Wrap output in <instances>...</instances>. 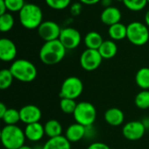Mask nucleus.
Wrapping results in <instances>:
<instances>
[{"label":"nucleus","instance_id":"2f4dec72","mask_svg":"<svg viewBox=\"0 0 149 149\" xmlns=\"http://www.w3.org/2000/svg\"><path fill=\"white\" fill-rule=\"evenodd\" d=\"M83 4L79 2V3H74L71 5L70 7V11L72 13V16H79L83 10Z\"/></svg>","mask_w":149,"mask_h":149},{"label":"nucleus","instance_id":"412c9836","mask_svg":"<svg viewBox=\"0 0 149 149\" xmlns=\"http://www.w3.org/2000/svg\"><path fill=\"white\" fill-rule=\"evenodd\" d=\"M45 135L50 138L61 136L63 133V127L61 123L57 120H49L44 125Z\"/></svg>","mask_w":149,"mask_h":149},{"label":"nucleus","instance_id":"b1692460","mask_svg":"<svg viewBox=\"0 0 149 149\" xmlns=\"http://www.w3.org/2000/svg\"><path fill=\"white\" fill-rule=\"evenodd\" d=\"M1 119L5 125H17L21 121L19 111L14 108H8L5 114Z\"/></svg>","mask_w":149,"mask_h":149},{"label":"nucleus","instance_id":"9d476101","mask_svg":"<svg viewBox=\"0 0 149 149\" xmlns=\"http://www.w3.org/2000/svg\"><path fill=\"white\" fill-rule=\"evenodd\" d=\"M37 30L38 36L45 42H47L58 39L62 29L56 22L52 20H46L43 21Z\"/></svg>","mask_w":149,"mask_h":149},{"label":"nucleus","instance_id":"72a5a7b5","mask_svg":"<svg viewBox=\"0 0 149 149\" xmlns=\"http://www.w3.org/2000/svg\"><path fill=\"white\" fill-rule=\"evenodd\" d=\"M79 1L85 5H94L98 3H100L101 0H79Z\"/></svg>","mask_w":149,"mask_h":149},{"label":"nucleus","instance_id":"e433bc0d","mask_svg":"<svg viewBox=\"0 0 149 149\" xmlns=\"http://www.w3.org/2000/svg\"><path fill=\"white\" fill-rule=\"evenodd\" d=\"M100 3H101V5H102L104 8H107V7L112 6L113 0H101V1H100Z\"/></svg>","mask_w":149,"mask_h":149},{"label":"nucleus","instance_id":"4c0bfd02","mask_svg":"<svg viewBox=\"0 0 149 149\" xmlns=\"http://www.w3.org/2000/svg\"><path fill=\"white\" fill-rule=\"evenodd\" d=\"M141 121H142V123L144 124L145 127H146L147 129H149V118L148 117H146V118H144V119H143V120H141Z\"/></svg>","mask_w":149,"mask_h":149},{"label":"nucleus","instance_id":"a878e982","mask_svg":"<svg viewBox=\"0 0 149 149\" xmlns=\"http://www.w3.org/2000/svg\"><path fill=\"white\" fill-rule=\"evenodd\" d=\"M15 24L14 17L11 13H4L0 15V31L2 32H8L10 31Z\"/></svg>","mask_w":149,"mask_h":149},{"label":"nucleus","instance_id":"4468645a","mask_svg":"<svg viewBox=\"0 0 149 149\" xmlns=\"http://www.w3.org/2000/svg\"><path fill=\"white\" fill-rule=\"evenodd\" d=\"M122 17V14L121 11L119 8L115 7V6H110L107 8H104V10H102L101 14H100V20L101 22L107 25L108 27L120 23Z\"/></svg>","mask_w":149,"mask_h":149},{"label":"nucleus","instance_id":"c85d7f7f","mask_svg":"<svg viewBox=\"0 0 149 149\" xmlns=\"http://www.w3.org/2000/svg\"><path fill=\"white\" fill-rule=\"evenodd\" d=\"M124 5L132 11H141L148 4V0H123Z\"/></svg>","mask_w":149,"mask_h":149},{"label":"nucleus","instance_id":"473e14b6","mask_svg":"<svg viewBox=\"0 0 149 149\" xmlns=\"http://www.w3.org/2000/svg\"><path fill=\"white\" fill-rule=\"evenodd\" d=\"M86 149H111L108 145L103 142H93L91 143Z\"/></svg>","mask_w":149,"mask_h":149},{"label":"nucleus","instance_id":"c9c22d12","mask_svg":"<svg viewBox=\"0 0 149 149\" xmlns=\"http://www.w3.org/2000/svg\"><path fill=\"white\" fill-rule=\"evenodd\" d=\"M7 109H8L7 107H6L3 103H1V104H0V118H2V117L5 114Z\"/></svg>","mask_w":149,"mask_h":149},{"label":"nucleus","instance_id":"6e6552de","mask_svg":"<svg viewBox=\"0 0 149 149\" xmlns=\"http://www.w3.org/2000/svg\"><path fill=\"white\" fill-rule=\"evenodd\" d=\"M103 60L99 50L86 49L80 55L79 64L80 66L87 72L95 71L100 67Z\"/></svg>","mask_w":149,"mask_h":149},{"label":"nucleus","instance_id":"1a4fd4ad","mask_svg":"<svg viewBox=\"0 0 149 149\" xmlns=\"http://www.w3.org/2000/svg\"><path fill=\"white\" fill-rule=\"evenodd\" d=\"M58 40L66 50H73L79 45L81 42V34L75 28L65 27L61 30Z\"/></svg>","mask_w":149,"mask_h":149},{"label":"nucleus","instance_id":"39448f33","mask_svg":"<svg viewBox=\"0 0 149 149\" xmlns=\"http://www.w3.org/2000/svg\"><path fill=\"white\" fill-rule=\"evenodd\" d=\"M75 122L85 126L86 127H92L97 118V110L95 107L87 101L78 103L73 113Z\"/></svg>","mask_w":149,"mask_h":149},{"label":"nucleus","instance_id":"5701e85b","mask_svg":"<svg viewBox=\"0 0 149 149\" xmlns=\"http://www.w3.org/2000/svg\"><path fill=\"white\" fill-rule=\"evenodd\" d=\"M136 85L142 90H149V67H142L136 72Z\"/></svg>","mask_w":149,"mask_h":149},{"label":"nucleus","instance_id":"2eb2a0df","mask_svg":"<svg viewBox=\"0 0 149 149\" xmlns=\"http://www.w3.org/2000/svg\"><path fill=\"white\" fill-rule=\"evenodd\" d=\"M86 133L87 127L75 122L66 128L65 136L71 143H75L81 141L86 135Z\"/></svg>","mask_w":149,"mask_h":149},{"label":"nucleus","instance_id":"f03ea898","mask_svg":"<svg viewBox=\"0 0 149 149\" xmlns=\"http://www.w3.org/2000/svg\"><path fill=\"white\" fill-rule=\"evenodd\" d=\"M18 19L22 26L27 30H35L43 23L42 9L35 3H25L18 12Z\"/></svg>","mask_w":149,"mask_h":149},{"label":"nucleus","instance_id":"393cba45","mask_svg":"<svg viewBox=\"0 0 149 149\" xmlns=\"http://www.w3.org/2000/svg\"><path fill=\"white\" fill-rule=\"evenodd\" d=\"M135 106L141 110L149 108V90H142L137 93L134 99Z\"/></svg>","mask_w":149,"mask_h":149},{"label":"nucleus","instance_id":"bb28decb","mask_svg":"<svg viewBox=\"0 0 149 149\" xmlns=\"http://www.w3.org/2000/svg\"><path fill=\"white\" fill-rule=\"evenodd\" d=\"M78 103L75 100L60 98L59 101V108L65 114H73Z\"/></svg>","mask_w":149,"mask_h":149},{"label":"nucleus","instance_id":"ddd939ff","mask_svg":"<svg viewBox=\"0 0 149 149\" xmlns=\"http://www.w3.org/2000/svg\"><path fill=\"white\" fill-rule=\"evenodd\" d=\"M17 46L12 40L7 38L0 39V59L3 62L14 61L17 57Z\"/></svg>","mask_w":149,"mask_h":149},{"label":"nucleus","instance_id":"58836bf2","mask_svg":"<svg viewBox=\"0 0 149 149\" xmlns=\"http://www.w3.org/2000/svg\"><path fill=\"white\" fill-rule=\"evenodd\" d=\"M144 20H145V24H147V26L149 28V10L147 11V13L145 14Z\"/></svg>","mask_w":149,"mask_h":149},{"label":"nucleus","instance_id":"423d86ee","mask_svg":"<svg viewBox=\"0 0 149 149\" xmlns=\"http://www.w3.org/2000/svg\"><path fill=\"white\" fill-rule=\"evenodd\" d=\"M127 27V38L131 44L137 46H142L148 42L149 29L146 24L134 21L128 24Z\"/></svg>","mask_w":149,"mask_h":149},{"label":"nucleus","instance_id":"7ed1b4c3","mask_svg":"<svg viewBox=\"0 0 149 149\" xmlns=\"http://www.w3.org/2000/svg\"><path fill=\"white\" fill-rule=\"evenodd\" d=\"M1 142L5 149H18L24 145L25 134L17 125H5L1 130Z\"/></svg>","mask_w":149,"mask_h":149},{"label":"nucleus","instance_id":"aec40b11","mask_svg":"<svg viewBox=\"0 0 149 149\" xmlns=\"http://www.w3.org/2000/svg\"><path fill=\"white\" fill-rule=\"evenodd\" d=\"M127 27L122 23H117L108 27V36L113 41H120L127 38Z\"/></svg>","mask_w":149,"mask_h":149},{"label":"nucleus","instance_id":"79ce46f5","mask_svg":"<svg viewBox=\"0 0 149 149\" xmlns=\"http://www.w3.org/2000/svg\"><path fill=\"white\" fill-rule=\"evenodd\" d=\"M148 3H149V0H148Z\"/></svg>","mask_w":149,"mask_h":149},{"label":"nucleus","instance_id":"ea45409f","mask_svg":"<svg viewBox=\"0 0 149 149\" xmlns=\"http://www.w3.org/2000/svg\"><path fill=\"white\" fill-rule=\"evenodd\" d=\"M18 149H34V148H31L30 146H26V145H24L23 147H21L20 148H18Z\"/></svg>","mask_w":149,"mask_h":149},{"label":"nucleus","instance_id":"dca6fc26","mask_svg":"<svg viewBox=\"0 0 149 149\" xmlns=\"http://www.w3.org/2000/svg\"><path fill=\"white\" fill-rule=\"evenodd\" d=\"M24 131L26 140L31 142H38L41 141L43 137L45 135L44 125H42L40 122L26 125Z\"/></svg>","mask_w":149,"mask_h":149},{"label":"nucleus","instance_id":"6ab92c4d","mask_svg":"<svg viewBox=\"0 0 149 149\" xmlns=\"http://www.w3.org/2000/svg\"><path fill=\"white\" fill-rule=\"evenodd\" d=\"M99 52L103 58V59H110L115 57L118 52V46L116 43L112 40H104L100 47L99 48Z\"/></svg>","mask_w":149,"mask_h":149},{"label":"nucleus","instance_id":"7c9ffc66","mask_svg":"<svg viewBox=\"0 0 149 149\" xmlns=\"http://www.w3.org/2000/svg\"><path fill=\"white\" fill-rule=\"evenodd\" d=\"M7 10L10 12H19L24 6V0H4Z\"/></svg>","mask_w":149,"mask_h":149},{"label":"nucleus","instance_id":"cd10ccee","mask_svg":"<svg viewBox=\"0 0 149 149\" xmlns=\"http://www.w3.org/2000/svg\"><path fill=\"white\" fill-rule=\"evenodd\" d=\"M13 79L14 77L10 69H2L0 71V89H8L11 86Z\"/></svg>","mask_w":149,"mask_h":149},{"label":"nucleus","instance_id":"c756f323","mask_svg":"<svg viewBox=\"0 0 149 149\" xmlns=\"http://www.w3.org/2000/svg\"><path fill=\"white\" fill-rule=\"evenodd\" d=\"M47 6L56 10H62L70 6L72 0H45Z\"/></svg>","mask_w":149,"mask_h":149},{"label":"nucleus","instance_id":"f257e3e1","mask_svg":"<svg viewBox=\"0 0 149 149\" xmlns=\"http://www.w3.org/2000/svg\"><path fill=\"white\" fill-rule=\"evenodd\" d=\"M66 53L65 47L58 39L47 41L41 46L39 50V59L47 65L58 64L63 60Z\"/></svg>","mask_w":149,"mask_h":149},{"label":"nucleus","instance_id":"9b49d317","mask_svg":"<svg viewBox=\"0 0 149 149\" xmlns=\"http://www.w3.org/2000/svg\"><path fill=\"white\" fill-rule=\"evenodd\" d=\"M146 131L147 128L145 127L142 121L133 120L124 125L122 128V135L128 141H136L144 136Z\"/></svg>","mask_w":149,"mask_h":149},{"label":"nucleus","instance_id":"f8f14e48","mask_svg":"<svg viewBox=\"0 0 149 149\" xmlns=\"http://www.w3.org/2000/svg\"><path fill=\"white\" fill-rule=\"evenodd\" d=\"M20 119L25 125L39 122L42 118V112L40 108L35 105H26L19 110Z\"/></svg>","mask_w":149,"mask_h":149},{"label":"nucleus","instance_id":"20e7f679","mask_svg":"<svg viewBox=\"0 0 149 149\" xmlns=\"http://www.w3.org/2000/svg\"><path fill=\"white\" fill-rule=\"evenodd\" d=\"M9 69L15 79L24 83L32 82L38 75V70L35 65L24 58L14 60Z\"/></svg>","mask_w":149,"mask_h":149},{"label":"nucleus","instance_id":"a19ab883","mask_svg":"<svg viewBox=\"0 0 149 149\" xmlns=\"http://www.w3.org/2000/svg\"><path fill=\"white\" fill-rule=\"evenodd\" d=\"M117 1H120V2H123V0H117Z\"/></svg>","mask_w":149,"mask_h":149},{"label":"nucleus","instance_id":"4be33fe9","mask_svg":"<svg viewBox=\"0 0 149 149\" xmlns=\"http://www.w3.org/2000/svg\"><path fill=\"white\" fill-rule=\"evenodd\" d=\"M103 38L98 31H89L86 33L84 38V43L87 49H93V50H99L100 45L103 43Z\"/></svg>","mask_w":149,"mask_h":149},{"label":"nucleus","instance_id":"f704fd0d","mask_svg":"<svg viewBox=\"0 0 149 149\" xmlns=\"http://www.w3.org/2000/svg\"><path fill=\"white\" fill-rule=\"evenodd\" d=\"M7 12V7L4 0H0V15H3Z\"/></svg>","mask_w":149,"mask_h":149},{"label":"nucleus","instance_id":"f3484780","mask_svg":"<svg viewBox=\"0 0 149 149\" xmlns=\"http://www.w3.org/2000/svg\"><path fill=\"white\" fill-rule=\"evenodd\" d=\"M106 122L112 127H119L125 120L124 113L118 107H111L107 109L104 114Z\"/></svg>","mask_w":149,"mask_h":149},{"label":"nucleus","instance_id":"a211bd4d","mask_svg":"<svg viewBox=\"0 0 149 149\" xmlns=\"http://www.w3.org/2000/svg\"><path fill=\"white\" fill-rule=\"evenodd\" d=\"M42 149H72V146L65 136L61 135L48 139L42 146Z\"/></svg>","mask_w":149,"mask_h":149},{"label":"nucleus","instance_id":"0eeeda50","mask_svg":"<svg viewBox=\"0 0 149 149\" xmlns=\"http://www.w3.org/2000/svg\"><path fill=\"white\" fill-rule=\"evenodd\" d=\"M84 85L82 80L75 76L66 78L60 87L59 96L60 98H66L72 100H77L83 93Z\"/></svg>","mask_w":149,"mask_h":149}]
</instances>
